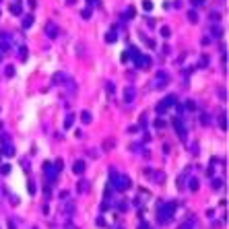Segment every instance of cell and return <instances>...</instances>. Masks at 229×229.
Here are the masks:
<instances>
[{"label": "cell", "instance_id": "20", "mask_svg": "<svg viewBox=\"0 0 229 229\" xmlns=\"http://www.w3.org/2000/svg\"><path fill=\"white\" fill-rule=\"evenodd\" d=\"M62 165H64V163H62V159H58V161L54 163V169H56V174H60V171H62Z\"/></svg>", "mask_w": 229, "mask_h": 229}, {"label": "cell", "instance_id": "36", "mask_svg": "<svg viewBox=\"0 0 229 229\" xmlns=\"http://www.w3.org/2000/svg\"><path fill=\"white\" fill-rule=\"evenodd\" d=\"M213 35H215V37H219V35H221V29L215 27V29H213Z\"/></svg>", "mask_w": 229, "mask_h": 229}, {"label": "cell", "instance_id": "14", "mask_svg": "<svg viewBox=\"0 0 229 229\" xmlns=\"http://www.w3.org/2000/svg\"><path fill=\"white\" fill-rule=\"evenodd\" d=\"M33 25V14H25V19H23V29H27Z\"/></svg>", "mask_w": 229, "mask_h": 229}, {"label": "cell", "instance_id": "42", "mask_svg": "<svg viewBox=\"0 0 229 229\" xmlns=\"http://www.w3.org/2000/svg\"><path fill=\"white\" fill-rule=\"evenodd\" d=\"M118 229H122V227H118Z\"/></svg>", "mask_w": 229, "mask_h": 229}, {"label": "cell", "instance_id": "18", "mask_svg": "<svg viewBox=\"0 0 229 229\" xmlns=\"http://www.w3.org/2000/svg\"><path fill=\"white\" fill-rule=\"evenodd\" d=\"M219 124H221V128H223V132L227 130V116H225V114H223L221 118H219Z\"/></svg>", "mask_w": 229, "mask_h": 229}, {"label": "cell", "instance_id": "34", "mask_svg": "<svg viewBox=\"0 0 229 229\" xmlns=\"http://www.w3.org/2000/svg\"><path fill=\"white\" fill-rule=\"evenodd\" d=\"M118 208H120V211H126V208H128V204H126V202H118Z\"/></svg>", "mask_w": 229, "mask_h": 229}, {"label": "cell", "instance_id": "40", "mask_svg": "<svg viewBox=\"0 0 229 229\" xmlns=\"http://www.w3.org/2000/svg\"><path fill=\"white\" fill-rule=\"evenodd\" d=\"M29 6H31V8H35V6H37V2H35V0H29Z\"/></svg>", "mask_w": 229, "mask_h": 229}, {"label": "cell", "instance_id": "13", "mask_svg": "<svg viewBox=\"0 0 229 229\" xmlns=\"http://www.w3.org/2000/svg\"><path fill=\"white\" fill-rule=\"evenodd\" d=\"M116 39H118V33H116V29H111L110 33L105 35V42H107V43H114Z\"/></svg>", "mask_w": 229, "mask_h": 229}, {"label": "cell", "instance_id": "26", "mask_svg": "<svg viewBox=\"0 0 229 229\" xmlns=\"http://www.w3.org/2000/svg\"><path fill=\"white\" fill-rule=\"evenodd\" d=\"M21 167L25 169V171H29V169H31V165H29V161H27V159H23V161H21Z\"/></svg>", "mask_w": 229, "mask_h": 229}, {"label": "cell", "instance_id": "6", "mask_svg": "<svg viewBox=\"0 0 229 229\" xmlns=\"http://www.w3.org/2000/svg\"><path fill=\"white\" fill-rule=\"evenodd\" d=\"M134 97H136V89L134 87H124V103L130 105L134 101Z\"/></svg>", "mask_w": 229, "mask_h": 229}, {"label": "cell", "instance_id": "24", "mask_svg": "<svg viewBox=\"0 0 229 229\" xmlns=\"http://www.w3.org/2000/svg\"><path fill=\"white\" fill-rule=\"evenodd\" d=\"M114 145H116V140H114V139H110V140H105V143H103V147L107 149V151H110V147H114Z\"/></svg>", "mask_w": 229, "mask_h": 229}, {"label": "cell", "instance_id": "9", "mask_svg": "<svg viewBox=\"0 0 229 229\" xmlns=\"http://www.w3.org/2000/svg\"><path fill=\"white\" fill-rule=\"evenodd\" d=\"M72 171H74L76 175H83L85 174V161H74V163H72Z\"/></svg>", "mask_w": 229, "mask_h": 229}, {"label": "cell", "instance_id": "32", "mask_svg": "<svg viewBox=\"0 0 229 229\" xmlns=\"http://www.w3.org/2000/svg\"><path fill=\"white\" fill-rule=\"evenodd\" d=\"M186 107H188V110H194L196 103H194V101H186Z\"/></svg>", "mask_w": 229, "mask_h": 229}, {"label": "cell", "instance_id": "41", "mask_svg": "<svg viewBox=\"0 0 229 229\" xmlns=\"http://www.w3.org/2000/svg\"><path fill=\"white\" fill-rule=\"evenodd\" d=\"M2 54H4V52H2V50H0V60H2Z\"/></svg>", "mask_w": 229, "mask_h": 229}, {"label": "cell", "instance_id": "2", "mask_svg": "<svg viewBox=\"0 0 229 229\" xmlns=\"http://www.w3.org/2000/svg\"><path fill=\"white\" fill-rule=\"evenodd\" d=\"M175 103H178V97H175V95H167L165 99H161L159 103H157V107H155V110H157V114H159V116H163V114H165L169 107H174Z\"/></svg>", "mask_w": 229, "mask_h": 229}, {"label": "cell", "instance_id": "12", "mask_svg": "<svg viewBox=\"0 0 229 229\" xmlns=\"http://www.w3.org/2000/svg\"><path fill=\"white\" fill-rule=\"evenodd\" d=\"M74 114H68V116H66V120H64V128H66V130H68V128H72V124H74Z\"/></svg>", "mask_w": 229, "mask_h": 229}, {"label": "cell", "instance_id": "7", "mask_svg": "<svg viewBox=\"0 0 229 229\" xmlns=\"http://www.w3.org/2000/svg\"><path fill=\"white\" fill-rule=\"evenodd\" d=\"M174 126H175V130H178V136H180L182 140H186V126H184L182 118H175L174 120Z\"/></svg>", "mask_w": 229, "mask_h": 229}, {"label": "cell", "instance_id": "23", "mask_svg": "<svg viewBox=\"0 0 229 229\" xmlns=\"http://www.w3.org/2000/svg\"><path fill=\"white\" fill-rule=\"evenodd\" d=\"M200 122H202L204 126L211 124V116H208V114H202V116H200Z\"/></svg>", "mask_w": 229, "mask_h": 229}, {"label": "cell", "instance_id": "22", "mask_svg": "<svg viewBox=\"0 0 229 229\" xmlns=\"http://www.w3.org/2000/svg\"><path fill=\"white\" fill-rule=\"evenodd\" d=\"M161 35H163V37H169V35H171V29L163 25V27H161Z\"/></svg>", "mask_w": 229, "mask_h": 229}, {"label": "cell", "instance_id": "39", "mask_svg": "<svg viewBox=\"0 0 229 229\" xmlns=\"http://www.w3.org/2000/svg\"><path fill=\"white\" fill-rule=\"evenodd\" d=\"M204 64H208V58H207V56H202V60H200V66H204Z\"/></svg>", "mask_w": 229, "mask_h": 229}, {"label": "cell", "instance_id": "31", "mask_svg": "<svg viewBox=\"0 0 229 229\" xmlns=\"http://www.w3.org/2000/svg\"><path fill=\"white\" fill-rule=\"evenodd\" d=\"M29 194H35V184L33 182H29Z\"/></svg>", "mask_w": 229, "mask_h": 229}, {"label": "cell", "instance_id": "37", "mask_svg": "<svg viewBox=\"0 0 229 229\" xmlns=\"http://www.w3.org/2000/svg\"><path fill=\"white\" fill-rule=\"evenodd\" d=\"M213 188H221V180H213Z\"/></svg>", "mask_w": 229, "mask_h": 229}, {"label": "cell", "instance_id": "38", "mask_svg": "<svg viewBox=\"0 0 229 229\" xmlns=\"http://www.w3.org/2000/svg\"><path fill=\"white\" fill-rule=\"evenodd\" d=\"M155 126H159V128H163V126H165V122H163V120H157V122H155Z\"/></svg>", "mask_w": 229, "mask_h": 229}, {"label": "cell", "instance_id": "10", "mask_svg": "<svg viewBox=\"0 0 229 229\" xmlns=\"http://www.w3.org/2000/svg\"><path fill=\"white\" fill-rule=\"evenodd\" d=\"M52 81H54V85H66L68 83V78H66L64 72H56V74L52 76Z\"/></svg>", "mask_w": 229, "mask_h": 229}, {"label": "cell", "instance_id": "29", "mask_svg": "<svg viewBox=\"0 0 229 229\" xmlns=\"http://www.w3.org/2000/svg\"><path fill=\"white\" fill-rule=\"evenodd\" d=\"M21 50V60H27V48H19Z\"/></svg>", "mask_w": 229, "mask_h": 229}, {"label": "cell", "instance_id": "35", "mask_svg": "<svg viewBox=\"0 0 229 229\" xmlns=\"http://www.w3.org/2000/svg\"><path fill=\"white\" fill-rule=\"evenodd\" d=\"M87 4H89V6H97L99 0H87Z\"/></svg>", "mask_w": 229, "mask_h": 229}, {"label": "cell", "instance_id": "19", "mask_svg": "<svg viewBox=\"0 0 229 229\" xmlns=\"http://www.w3.org/2000/svg\"><path fill=\"white\" fill-rule=\"evenodd\" d=\"M0 174L8 175V174H10V165H6V163H4V165H0Z\"/></svg>", "mask_w": 229, "mask_h": 229}, {"label": "cell", "instance_id": "1", "mask_svg": "<svg viewBox=\"0 0 229 229\" xmlns=\"http://www.w3.org/2000/svg\"><path fill=\"white\" fill-rule=\"evenodd\" d=\"M174 213H175V202L159 204V208H157V221H159L161 225H165V223H169V219L174 217Z\"/></svg>", "mask_w": 229, "mask_h": 229}, {"label": "cell", "instance_id": "11", "mask_svg": "<svg viewBox=\"0 0 229 229\" xmlns=\"http://www.w3.org/2000/svg\"><path fill=\"white\" fill-rule=\"evenodd\" d=\"M2 155H4V157H14V147L4 143V145H2Z\"/></svg>", "mask_w": 229, "mask_h": 229}, {"label": "cell", "instance_id": "8", "mask_svg": "<svg viewBox=\"0 0 229 229\" xmlns=\"http://www.w3.org/2000/svg\"><path fill=\"white\" fill-rule=\"evenodd\" d=\"M58 33H60V29L56 27V23L50 21L48 25H46V35H48L50 39H56V37H58Z\"/></svg>", "mask_w": 229, "mask_h": 229}, {"label": "cell", "instance_id": "28", "mask_svg": "<svg viewBox=\"0 0 229 229\" xmlns=\"http://www.w3.org/2000/svg\"><path fill=\"white\" fill-rule=\"evenodd\" d=\"M134 13H136V10H134V8H128V10H126V14H128V17H126V19H132V17H134Z\"/></svg>", "mask_w": 229, "mask_h": 229}, {"label": "cell", "instance_id": "17", "mask_svg": "<svg viewBox=\"0 0 229 229\" xmlns=\"http://www.w3.org/2000/svg\"><path fill=\"white\" fill-rule=\"evenodd\" d=\"M188 188H190V190H198V180H196V178H190V182H188Z\"/></svg>", "mask_w": 229, "mask_h": 229}, {"label": "cell", "instance_id": "33", "mask_svg": "<svg viewBox=\"0 0 229 229\" xmlns=\"http://www.w3.org/2000/svg\"><path fill=\"white\" fill-rule=\"evenodd\" d=\"M105 89H107V93H114V83H107V85H105Z\"/></svg>", "mask_w": 229, "mask_h": 229}, {"label": "cell", "instance_id": "16", "mask_svg": "<svg viewBox=\"0 0 229 229\" xmlns=\"http://www.w3.org/2000/svg\"><path fill=\"white\" fill-rule=\"evenodd\" d=\"M8 10H10L13 14H21V4H19V2H14V4L8 6Z\"/></svg>", "mask_w": 229, "mask_h": 229}, {"label": "cell", "instance_id": "3", "mask_svg": "<svg viewBox=\"0 0 229 229\" xmlns=\"http://www.w3.org/2000/svg\"><path fill=\"white\" fill-rule=\"evenodd\" d=\"M167 83H169V74H167L165 70H159L155 74V89H165Z\"/></svg>", "mask_w": 229, "mask_h": 229}, {"label": "cell", "instance_id": "5", "mask_svg": "<svg viewBox=\"0 0 229 229\" xmlns=\"http://www.w3.org/2000/svg\"><path fill=\"white\" fill-rule=\"evenodd\" d=\"M43 171H46V175H48V184H54V180H56V169H54V165H52L50 161H46V163H43Z\"/></svg>", "mask_w": 229, "mask_h": 229}, {"label": "cell", "instance_id": "27", "mask_svg": "<svg viewBox=\"0 0 229 229\" xmlns=\"http://www.w3.org/2000/svg\"><path fill=\"white\" fill-rule=\"evenodd\" d=\"M4 74H6V76H14V68H13V66H8V68L4 70Z\"/></svg>", "mask_w": 229, "mask_h": 229}, {"label": "cell", "instance_id": "15", "mask_svg": "<svg viewBox=\"0 0 229 229\" xmlns=\"http://www.w3.org/2000/svg\"><path fill=\"white\" fill-rule=\"evenodd\" d=\"M81 122H83V124H91V114L87 110L81 111Z\"/></svg>", "mask_w": 229, "mask_h": 229}, {"label": "cell", "instance_id": "4", "mask_svg": "<svg viewBox=\"0 0 229 229\" xmlns=\"http://www.w3.org/2000/svg\"><path fill=\"white\" fill-rule=\"evenodd\" d=\"M130 186H132V182H130L128 175H118V178H116V184H114L116 190H128Z\"/></svg>", "mask_w": 229, "mask_h": 229}, {"label": "cell", "instance_id": "21", "mask_svg": "<svg viewBox=\"0 0 229 229\" xmlns=\"http://www.w3.org/2000/svg\"><path fill=\"white\" fill-rule=\"evenodd\" d=\"M188 21H190V23H196V21H198V17H196L194 10H190V13H188Z\"/></svg>", "mask_w": 229, "mask_h": 229}, {"label": "cell", "instance_id": "30", "mask_svg": "<svg viewBox=\"0 0 229 229\" xmlns=\"http://www.w3.org/2000/svg\"><path fill=\"white\" fill-rule=\"evenodd\" d=\"M83 17H85V19H91V8H85V10H83Z\"/></svg>", "mask_w": 229, "mask_h": 229}, {"label": "cell", "instance_id": "25", "mask_svg": "<svg viewBox=\"0 0 229 229\" xmlns=\"http://www.w3.org/2000/svg\"><path fill=\"white\" fill-rule=\"evenodd\" d=\"M143 8H145V10H151V8H153V2H151V0H145V2H143Z\"/></svg>", "mask_w": 229, "mask_h": 229}]
</instances>
